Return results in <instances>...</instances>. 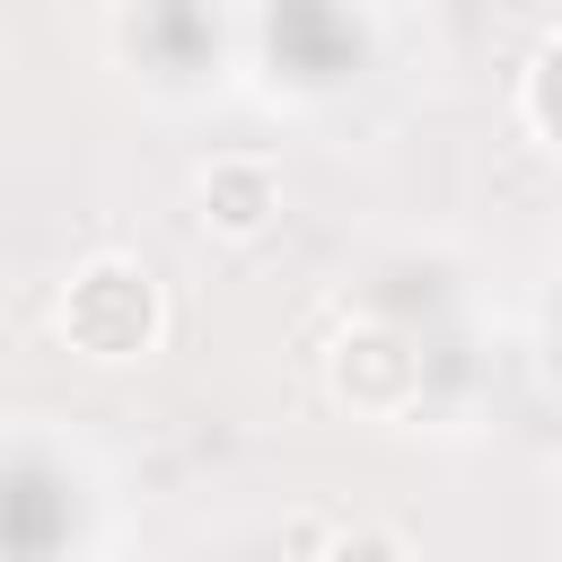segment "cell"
<instances>
[{"label": "cell", "instance_id": "5", "mask_svg": "<svg viewBox=\"0 0 562 562\" xmlns=\"http://www.w3.org/2000/svg\"><path fill=\"white\" fill-rule=\"evenodd\" d=\"M316 562H422V553H413L395 527H334Z\"/></svg>", "mask_w": 562, "mask_h": 562}, {"label": "cell", "instance_id": "3", "mask_svg": "<svg viewBox=\"0 0 562 562\" xmlns=\"http://www.w3.org/2000/svg\"><path fill=\"white\" fill-rule=\"evenodd\" d=\"M193 220H202V237H220V246H255V237L281 220V167H272V158H246V149L211 158V167L193 176Z\"/></svg>", "mask_w": 562, "mask_h": 562}, {"label": "cell", "instance_id": "2", "mask_svg": "<svg viewBox=\"0 0 562 562\" xmlns=\"http://www.w3.org/2000/svg\"><path fill=\"white\" fill-rule=\"evenodd\" d=\"M325 395H334L342 413H369V422L413 413V395H422V351H413V334H395V325H342V334L325 342Z\"/></svg>", "mask_w": 562, "mask_h": 562}, {"label": "cell", "instance_id": "1", "mask_svg": "<svg viewBox=\"0 0 562 562\" xmlns=\"http://www.w3.org/2000/svg\"><path fill=\"white\" fill-rule=\"evenodd\" d=\"M53 334L97 369H132L167 342V290L140 255H88L53 299Z\"/></svg>", "mask_w": 562, "mask_h": 562}, {"label": "cell", "instance_id": "4", "mask_svg": "<svg viewBox=\"0 0 562 562\" xmlns=\"http://www.w3.org/2000/svg\"><path fill=\"white\" fill-rule=\"evenodd\" d=\"M527 123H536V140L544 149H562V35L536 53V70H527Z\"/></svg>", "mask_w": 562, "mask_h": 562}]
</instances>
